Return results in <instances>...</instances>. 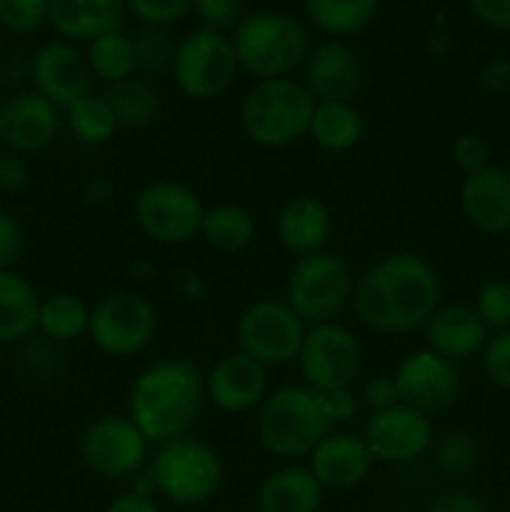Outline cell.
I'll return each instance as SVG.
<instances>
[{
	"instance_id": "obj_10",
	"label": "cell",
	"mask_w": 510,
	"mask_h": 512,
	"mask_svg": "<svg viewBox=\"0 0 510 512\" xmlns=\"http://www.w3.org/2000/svg\"><path fill=\"white\" fill-rule=\"evenodd\" d=\"M158 310L135 290H113L90 305L88 338L108 358H133L153 343Z\"/></svg>"
},
{
	"instance_id": "obj_20",
	"label": "cell",
	"mask_w": 510,
	"mask_h": 512,
	"mask_svg": "<svg viewBox=\"0 0 510 512\" xmlns=\"http://www.w3.org/2000/svg\"><path fill=\"white\" fill-rule=\"evenodd\" d=\"M460 210L475 230L485 235L510 233V173L498 165H485L463 175Z\"/></svg>"
},
{
	"instance_id": "obj_38",
	"label": "cell",
	"mask_w": 510,
	"mask_h": 512,
	"mask_svg": "<svg viewBox=\"0 0 510 512\" xmlns=\"http://www.w3.org/2000/svg\"><path fill=\"white\" fill-rule=\"evenodd\" d=\"M483 373L495 388L510 393V330H500L488 338L483 353H480Z\"/></svg>"
},
{
	"instance_id": "obj_51",
	"label": "cell",
	"mask_w": 510,
	"mask_h": 512,
	"mask_svg": "<svg viewBox=\"0 0 510 512\" xmlns=\"http://www.w3.org/2000/svg\"><path fill=\"white\" fill-rule=\"evenodd\" d=\"M0 95H3V83H0Z\"/></svg>"
},
{
	"instance_id": "obj_2",
	"label": "cell",
	"mask_w": 510,
	"mask_h": 512,
	"mask_svg": "<svg viewBox=\"0 0 510 512\" xmlns=\"http://www.w3.org/2000/svg\"><path fill=\"white\" fill-rule=\"evenodd\" d=\"M205 403L203 373L185 358H163L135 375L128 418L153 448L193 433Z\"/></svg>"
},
{
	"instance_id": "obj_30",
	"label": "cell",
	"mask_w": 510,
	"mask_h": 512,
	"mask_svg": "<svg viewBox=\"0 0 510 512\" xmlns=\"http://www.w3.org/2000/svg\"><path fill=\"white\" fill-rule=\"evenodd\" d=\"M103 95L120 128H148L158 120L160 108H163L155 85L143 78H128L123 83L108 85Z\"/></svg>"
},
{
	"instance_id": "obj_34",
	"label": "cell",
	"mask_w": 510,
	"mask_h": 512,
	"mask_svg": "<svg viewBox=\"0 0 510 512\" xmlns=\"http://www.w3.org/2000/svg\"><path fill=\"white\" fill-rule=\"evenodd\" d=\"M135 48V65H138V73H165V70L173 68L175 58V43L165 28H155V25H145L138 30V35L133 38Z\"/></svg>"
},
{
	"instance_id": "obj_29",
	"label": "cell",
	"mask_w": 510,
	"mask_h": 512,
	"mask_svg": "<svg viewBox=\"0 0 510 512\" xmlns=\"http://www.w3.org/2000/svg\"><path fill=\"white\" fill-rule=\"evenodd\" d=\"M90 323V305L75 293L48 295L40 300L38 313V330L50 340V343H73V340L88 335Z\"/></svg>"
},
{
	"instance_id": "obj_43",
	"label": "cell",
	"mask_w": 510,
	"mask_h": 512,
	"mask_svg": "<svg viewBox=\"0 0 510 512\" xmlns=\"http://www.w3.org/2000/svg\"><path fill=\"white\" fill-rule=\"evenodd\" d=\"M478 85L483 93L488 95H503L510 90V60L508 58H495L485 60L483 68L478 70Z\"/></svg>"
},
{
	"instance_id": "obj_16",
	"label": "cell",
	"mask_w": 510,
	"mask_h": 512,
	"mask_svg": "<svg viewBox=\"0 0 510 512\" xmlns=\"http://www.w3.org/2000/svg\"><path fill=\"white\" fill-rule=\"evenodd\" d=\"M205 400L220 413L245 415L253 413L268 398V368L245 353L223 355L203 373Z\"/></svg>"
},
{
	"instance_id": "obj_18",
	"label": "cell",
	"mask_w": 510,
	"mask_h": 512,
	"mask_svg": "<svg viewBox=\"0 0 510 512\" xmlns=\"http://www.w3.org/2000/svg\"><path fill=\"white\" fill-rule=\"evenodd\" d=\"M60 128V115L40 93H15L0 103V140L10 153L28 155L48 148Z\"/></svg>"
},
{
	"instance_id": "obj_21",
	"label": "cell",
	"mask_w": 510,
	"mask_h": 512,
	"mask_svg": "<svg viewBox=\"0 0 510 512\" xmlns=\"http://www.w3.org/2000/svg\"><path fill=\"white\" fill-rule=\"evenodd\" d=\"M423 335L425 348L458 365L483 353L490 330L478 318L473 305L440 303V308L425 323Z\"/></svg>"
},
{
	"instance_id": "obj_35",
	"label": "cell",
	"mask_w": 510,
	"mask_h": 512,
	"mask_svg": "<svg viewBox=\"0 0 510 512\" xmlns=\"http://www.w3.org/2000/svg\"><path fill=\"white\" fill-rule=\"evenodd\" d=\"M433 453L438 468L448 475H468L470 470H475L480 458L478 443L465 430H450L443 438L435 440Z\"/></svg>"
},
{
	"instance_id": "obj_24",
	"label": "cell",
	"mask_w": 510,
	"mask_h": 512,
	"mask_svg": "<svg viewBox=\"0 0 510 512\" xmlns=\"http://www.w3.org/2000/svg\"><path fill=\"white\" fill-rule=\"evenodd\" d=\"M323 485L308 465L285 463L270 470L258 485V512H318L323 505Z\"/></svg>"
},
{
	"instance_id": "obj_27",
	"label": "cell",
	"mask_w": 510,
	"mask_h": 512,
	"mask_svg": "<svg viewBox=\"0 0 510 512\" xmlns=\"http://www.w3.org/2000/svg\"><path fill=\"white\" fill-rule=\"evenodd\" d=\"M40 300L23 275L0 270V343H15L38 330Z\"/></svg>"
},
{
	"instance_id": "obj_3",
	"label": "cell",
	"mask_w": 510,
	"mask_h": 512,
	"mask_svg": "<svg viewBox=\"0 0 510 512\" xmlns=\"http://www.w3.org/2000/svg\"><path fill=\"white\" fill-rule=\"evenodd\" d=\"M335 423L328 413L323 393L308 385H280L270 390L268 398L255 410V435L258 443L273 458L295 463L308 458L310 450L328 433Z\"/></svg>"
},
{
	"instance_id": "obj_28",
	"label": "cell",
	"mask_w": 510,
	"mask_h": 512,
	"mask_svg": "<svg viewBox=\"0 0 510 512\" xmlns=\"http://www.w3.org/2000/svg\"><path fill=\"white\" fill-rule=\"evenodd\" d=\"M258 233L255 215L238 203L208 205L203 213L198 238L218 253H240L248 248Z\"/></svg>"
},
{
	"instance_id": "obj_33",
	"label": "cell",
	"mask_w": 510,
	"mask_h": 512,
	"mask_svg": "<svg viewBox=\"0 0 510 512\" xmlns=\"http://www.w3.org/2000/svg\"><path fill=\"white\" fill-rule=\"evenodd\" d=\"M65 123H68L70 133L78 143L88 145V148H100L108 145L118 133V120H115L113 110H110L105 95L90 93L80 98L78 103L70 105L65 110Z\"/></svg>"
},
{
	"instance_id": "obj_13",
	"label": "cell",
	"mask_w": 510,
	"mask_h": 512,
	"mask_svg": "<svg viewBox=\"0 0 510 512\" xmlns=\"http://www.w3.org/2000/svg\"><path fill=\"white\" fill-rule=\"evenodd\" d=\"M150 448L128 415H100L80 435V458L103 480H125L148 465Z\"/></svg>"
},
{
	"instance_id": "obj_4",
	"label": "cell",
	"mask_w": 510,
	"mask_h": 512,
	"mask_svg": "<svg viewBox=\"0 0 510 512\" xmlns=\"http://www.w3.org/2000/svg\"><path fill=\"white\" fill-rule=\"evenodd\" d=\"M315 98L300 80H255L238 108L240 130L263 150H280L308 135Z\"/></svg>"
},
{
	"instance_id": "obj_31",
	"label": "cell",
	"mask_w": 510,
	"mask_h": 512,
	"mask_svg": "<svg viewBox=\"0 0 510 512\" xmlns=\"http://www.w3.org/2000/svg\"><path fill=\"white\" fill-rule=\"evenodd\" d=\"M380 0H305L310 23L325 35L345 38L373 23Z\"/></svg>"
},
{
	"instance_id": "obj_17",
	"label": "cell",
	"mask_w": 510,
	"mask_h": 512,
	"mask_svg": "<svg viewBox=\"0 0 510 512\" xmlns=\"http://www.w3.org/2000/svg\"><path fill=\"white\" fill-rule=\"evenodd\" d=\"M35 93L43 95L58 110H68L80 98L93 93V73L88 60L75 45L48 43L33 58Z\"/></svg>"
},
{
	"instance_id": "obj_49",
	"label": "cell",
	"mask_w": 510,
	"mask_h": 512,
	"mask_svg": "<svg viewBox=\"0 0 510 512\" xmlns=\"http://www.w3.org/2000/svg\"><path fill=\"white\" fill-rule=\"evenodd\" d=\"M105 512H163L160 505L155 503V495H143L135 493V490H128V493L115 495L108 503Z\"/></svg>"
},
{
	"instance_id": "obj_6",
	"label": "cell",
	"mask_w": 510,
	"mask_h": 512,
	"mask_svg": "<svg viewBox=\"0 0 510 512\" xmlns=\"http://www.w3.org/2000/svg\"><path fill=\"white\" fill-rule=\"evenodd\" d=\"M223 473L218 450L193 435L158 445L148 460L153 490L178 508H198L213 500L223 485Z\"/></svg>"
},
{
	"instance_id": "obj_1",
	"label": "cell",
	"mask_w": 510,
	"mask_h": 512,
	"mask_svg": "<svg viewBox=\"0 0 510 512\" xmlns=\"http://www.w3.org/2000/svg\"><path fill=\"white\" fill-rule=\"evenodd\" d=\"M440 278L428 258L418 253H390L355 278V318L380 335H410L423 330L440 308Z\"/></svg>"
},
{
	"instance_id": "obj_45",
	"label": "cell",
	"mask_w": 510,
	"mask_h": 512,
	"mask_svg": "<svg viewBox=\"0 0 510 512\" xmlns=\"http://www.w3.org/2000/svg\"><path fill=\"white\" fill-rule=\"evenodd\" d=\"M425 512H490V510L478 495L468 493V490H448V493L438 495Z\"/></svg>"
},
{
	"instance_id": "obj_14",
	"label": "cell",
	"mask_w": 510,
	"mask_h": 512,
	"mask_svg": "<svg viewBox=\"0 0 510 512\" xmlns=\"http://www.w3.org/2000/svg\"><path fill=\"white\" fill-rule=\"evenodd\" d=\"M360 438L375 463L408 465L428 455L435 445L433 418L405 403L370 413Z\"/></svg>"
},
{
	"instance_id": "obj_25",
	"label": "cell",
	"mask_w": 510,
	"mask_h": 512,
	"mask_svg": "<svg viewBox=\"0 0 510 512\" xmlns=\"http://www.w3.org/2000/svg\"><path fill=\"white\" fill-rule=\"evenodd\" d=\"M125 8V0H48V20L65 38L90 43L120 30Z\"/></svg>"
},
{
	"instance_id": "obj_36",
	"label": "cell",
	"mask_w": 510,
	"mask_h": 512,
	"mask_svg": "<svg viewBox=\"0 0 510 512\" xmlns=\"http://www.w3.org/2000/svg\"><path fill=\"white\" fill-rule=\"evenodd\" d=\"M473 310L493 333L510 330V280H485L473 300Z\"/></svg>"
},
{
	"instance_id": "obj_22",
	"label": "cell",
	"mask_w": 510,
	"mask_h": 512,
	"mask_svg": "<svg viewBox=\"0 0 510 512\" xmlns=\"http://www.w3.org/2000/svg\"><path fill=\"white\" fill-rule=\"evenodd\" d=\"M333 233V215L328 205L308 193L293 195L280 205L275 215L278 243L295 258L325 250Z\"/></svg>"
},
{
	"instance_id": "obj_12",
	"label": "cell",
	"mask_w": 510,
	"mask_h": 512,
	"mask_svg": "<svg viewBox=\"0 0 510 512\" xmlns=\"http://www.w3.org/2000/svg\"><path fill=\"white\" fill-rule=\"evenodd\" d=\"M298 370L303 385L318 393L355 388L363 370V348L350 328L338 320L308 325L298 353Z\"/></svg>"
},
{
	"instance_id": "obj_32",
	"label": "cell",
	"mask_w": 510,
	"mask_h": 512,
	"mask_svg": "<svg viewBox=\"0 0 510 512\" xmlns=\"http://www.w3.org/2000/svg\"><path fill=\"white\" fill-rule=\"evenodd\" d=\"M85 60L95 80H103L105 85L123 83V80L135 78L138 65H135V48L133 38L125 35L123 30L98 35L90 40L85 50Z\"/></svg>"
},
{
	"instance_id": "obj_26",
	"label": "cell",
	"mask_w": 510,
	"mask_h": 512,
	"mask_svg": "<svg viewBox=\"0 0 510 512\" xmlns=\"http://www.w3.org/2000/svg\"><path fill=\"white\" fill-rule=\"evenodd\" d=\"M365 120L353 100H328L315 103L308 135L323 153H348L363 140Z\"/></svg>"
},
{
	"instance_id": "obj_40",
	"label": "cell",
	"mask_w": 510,
	"mask_h": 512,
	"mask_svg": "<svg viewBox=\"0 0 510 512\" xmlns=\"http://www.w3.org/2000/svg\"><path fill=\"white\" fill-rule=\"evenodd\" d=\"M450 160L463 175L490 165V145L478 133H460L450 145Z\"/></svg>"
},
{
	"instance_id": "obj_8",
	"label": "cell",
	"mask_w": 510,
	"mask_h": 512,
	"mask_svg": "<svg viewBox=\"0 0 510 512\" xmlns=\"http://www.w3.org/2000/svg\"><path fill=\"white\" fill-rule=\"evenodd\" d=\"M238 70L233 40L220 30L198 28L185 35L175 48L170 75L185 98L210 103L233 88Z\"/></svg>"
},
{
	"instance_id": "obj_50",
	"label": "cell",
	"mask_w": 510,
	"mask_h": 512,
	"mask_svg": "<svg viewBox=\"0 0 510 512\" xmlns=\"http://www.w3.org/2000/svg\"><path fill=\"white\" fill-rule=\"evenodd\" d=\"M113 180L108 175H93V178L85 183V203L88 205H105L113 198Z\"/></svg>"
},
{
	"instance_id": "obj_46",
	"label": "cell",
	"mask_w": 510,
	"mask_h": 512,
	"mask_svg": "<svg viewBox=\"0 0 510 512\" xmlns=\"http://www.w3.org/2000/svg\"><path fill=\"white\" fill-rule=\"evenodd\" d=\"M20 253H23V233L10 215L0 213V270H10Z\"/></svg>"
},
{
	"instance_id": "obj_44",
	"label": "cell",
	"mask_w": 510,
	"mask_h": 512,
	"mask_svg": "<svg viewBox=\"0 0 510 512\" xmlns=\"http://www.w3.org/2000/svg\"><path fill=\"white\" fill-rule=\"evenodd\" d=\"M30 183V168L18 153H3L0 155V190L8 193H20L28 188Z\"/></svg>"
},
{
	"instance_id": "obj_41",
	"label": "cell",
	"mask_w": 510,
	"mask_h": 512,
	"mask_svg": "<svg viewBox=\"0 0 510 512\" xmlns=\"http://www.w3.org/2000/svg\"><path fill=\"white\" fill-rule=\"evenodd\" d=\"M193 10L203 20V28L220 30V33L238 28L243 20V0H193Z\"/></svg>"
},
{
	"instance_id": "obj_42",
	"label": "cell",
	"mask_w": 510,
	"mask_h": 512,
	"mask_svg": "<svg viewBox=\"0 0 510 512\" xmlns=\"http://www.w3.org/2000/svg\"><path fill=\"white\" fill-rule=\"evenodd\" d=\"M358 398L363 408H368L370 413H378V410L393 408L395 403H400L398 385H395L393 373H380L373 378L365 380L358 390Z\"/></svg>"
},
{
	"instance_id": "obj_47",
	"label": "cell",
	"mask_w": 510,
	"mask_h": 512,
	"mask_svg": "<svg viewBox=\"0 0 510 512\" xmlns=\"http://www.w3.org/2000/svg\"><path fill=\"white\" fill-rule=\"evenodd\" d=\"M468 5L480 23L510 33V0H468Z\"/></svg>"
},
{
	"instance_id": "obj_15",
	"label": "cell",
	"mask_w": 510,
	"mask_h": 512,
	"mask_svg": "<svg viewBox=\"0 0 510 512\" xmlns=\"http://www.w3.org/2000/svg\"><path fill=\"white\" fill-rule=\"evenodd\" d=\"M400 403L430 415L443 413L458 400L463 380L458 365L440 358L433 350L420 348L405 355L393 370Z\"/></svg>"
},
{
	"instance_id": "obj_48",
	"label": "cell",
	"mask_w": 510,
	"mask_h": 512,
	"mask_svg": "<svg viewBox=\"0 0 510 512\" xmlns=\"http://www.w3.org/2000/svg\"><path fill=\"white\" fill-rule=\"evenodd\" d=\"M325 405H328V413L333 418L335 425H343L348 420L355 418L360 408V398L358 390L348 388V390H333V393H323Z\"/></svg>"
},
{
	"instance_id": "obj_5",
	"label": "cell",
	"mask_w": 510,
	"mask_h": 512,
	"mask_svg": "<svg viewBox=\"0 0 510 512\" xmlns=\"http://www.w3.org/2000/svg\"><path fill=\"white\" fill-rule=\"evenodd\" d=\"M230 40L238 65L255 80L290 78L310 55L303 23L275 10H260L240 20Z\"/></svg>"
},
{
	"instance_id": "obj_23",
	"label": "cell",
	"mask_w": 510,
	"mask_h": 512,
	"mask_svg": "<svg viewBox=\"0 0 510 512\" xmlns=\"http://www.w3.org/2000/svg\"><path fill=\"white\" fill-rule=\"evenodd\" d=\"M315 103L328 100H353L360 90V63L358 55L340 40L318 45L310 50L303 65V80Z\"/></svg>"
},
{
	"instance_id": "obj_7",
	"label": "cell",
	"mask_w": 510,
	"mask_h": 512,
	"mask_svg": "<svg viewBox=\"0 0 510 512\" xmlns=\"http://www.w3.org/2000/svg\"><path fill=\"white\" fill-rule=\"evenodd\" d=\"M355 278L338 253H320L295 258L285 280V303L303 318L305 325L338 320L353 298Z\"/></svg>"
},
{
	"instance_id": "obj_39",
	"label": "cell",
	"mask_w": 510,
	"mask_h": 512,
	"mask_svg": "<svg viewBox=\"0 0 510 512\" xmlns=\"http://www.w3.org/2000/svg\"><path fill=\"white\" fill-rule=\"evenodd\" d=\"M125 3L145 25L155 28L178 23L193 10V0H125Z\"/></svg>"
},
{
	"instance_id": "obj_19",
	"label": "cell",
	"mask_w": 510,
	"mask_h": 512,
	"mask_svg": "<svg viewBox=\"0 0 510 512\" xmlns=\"http://www.w3.org/2000/svg\"><path fill=\"white\" fill-rule=\"evenodd\" d=\"M310 473L315 475L323 490H353L368 480L375 460L360 435L333 430L325 435L305 458Z\"/></svg>"
},
{
	"instance_id": "obj_11",
	"label": "cell",
	"mask_w": 510,
	"mask_h": 512,
	"mask_svg": "<svg viewBox=\"0 0 510 512\" xmlns=\"http://www.w3.org/2000/svg\"><path fill=\"white\" fill-rule=\"evenodd\" d=\"M205 205L193 188L175 180H153L135 195L133 218L145 238L168 248L193 243L200 235Z\"/></svg>"
},
{
	"instance_id": "obj_37",
	"label": "cell",
	"mask_w": 510,
	"mask_h": 512,
	"mask_svg": "<svg viewBox=\"0 0 510 512\" xmlns=\"http://www.w3.org/2000/svg\"><path fill=\"white\" fill-rule=\"evenodd\" d=\"M48 18V0H0V23L13 33H33Z\"/></svg>"
},
{
	"instance_id": "obj_9",
	"label": "cell",
	"mask_w": 510,
	"mask_h": 512,
	"mask_svg": "<svg viewBox=\"0 0 510 512\" xmlns=\"http://www.w3.org/2000/svg\"><path fill=\"white\" fill-rule=\"evenodd\" d=\"M305 333L308 325L283 298L253 300L235 320L238 350L268 370L295 363Z\"/></svg>"
}]
</instances>
